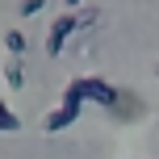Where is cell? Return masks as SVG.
<instances>
[{"label": "cell", "instance_id": "obj_4", "mask_svg": "<svg viewBox=\"0 0 159 159\" xmlns=\"http://www.w3.org/2000/svg\"><path fill=\"white\" fill-rule=\"evenodd\" d=\"M4 84H8V92H21L25 88V63L13 59V55H8V63H4Z\"/></svg>", "mask_w": 159, "mask_h": 159}, {"label": "cell", "instance_id": "obj_2", "mask_svg": "<svg viewBox=\"0 0 159 159\" xmlns=\"http://www.w3.org/2000/svg\"><path fill=\"white\" fill-rule=\"evenodd\" d=\"M88 21H96V13H63V17H55L50 30H46V55L59 59V50L67 46V38H71L80 25H88Z\"/></svg>", "mask_w": 159, "mask_h": 159}, {"label": "cell", "instance_id": "obj_9", "mask_svg": "<svg viewBox=\"0 0 159 159\" xmlns=\"http://www.w3.org/2000/svg\"><path fill=\"white\" fill-rule=\"evenodd\" d=\"M155 75H159V63H155Z\"/></svg>", "mask_w": 159, "mask_h": 159}, {"label": "cell", "instance_id": "obj_1", "mask_svg": "<svg viewBox=\"0 0 159 159\" xmlns=\"http://www.w3.org/2000/svg\"><path fill=\"white\" fill-rule=\"evenodd\" d=\"M63 101H80V105H101V109H117V101H121V92L109 84V80H101V75H80L71 80V84L63 88Z\"/></svg>", "mask_w": 159, "mask_h": 159}, {"label": "cell", "instance_id": "obj_5", "mask_svg": "<svg viewBox=\"0 0 159 159\" xmlns=\"http://www.w3.org/2000/svg\"><path fill=\"white\" fill-rule=\"evenodd\" d=\"M17 130H21V117H17V113L0 101V134H17Z\"/></svg>", "mask_w": 159, "mask_h": 159}, {"label": "cell", "instance_id": "obj_8", "mask_svg": "<svg viewBox=\"0 0 159 159\" xmlns=\"http://www.w3.org/2000/svg\"><path fill=\"white\" fill-rule=\"evenodd\" d=\"M63 4H67V8H75V4H80V0H63Z\"/></svg>", "mask_w": 159, "mask_h": 159}, {"label": "cell", "instance_id": "obj_6", "mask_svg": "<svg viewBox=\"0 0 159 159\" xmlns=\"http://www.w3.org/2000/svg\"><path fill=\"white\" fill-rule=\"evenodd\" d=\"M4 50H8L13 59H21V55H25V34H21V30H8V34H4Z\"/></svg>", "mask_w": 159, "mask_h": 159}, {"label": "cell", "instance_id": "obj_3", "mask_svg": "<svg viewBox=\"0 0 159 159\" xmlns=\"http://www.w3.org/2000/svg\"><path fill=\"white\" fill-rule=\"evenodd\" d=\"M80 113H84V105H80V101H63V96H59V109H50V113H46L42 130H46V134H59V130L75 126V121H80Z\"/></svg>", "mask_w": 159, "mask_h": 159}, {"label": "cell", "instance_id": "obj_7", "mask_svg": "<svg viewBox=\"0 0 159 159\" xmlns=\"http://www.w3.org/2000/svg\"><path fill=\"white\" fill-rule=\"evenodd\" d=\"M42 8H46V0H21V17H34Z\"/></svg>", "mask_w": 159, "mask_h": 159}]
</instances>
